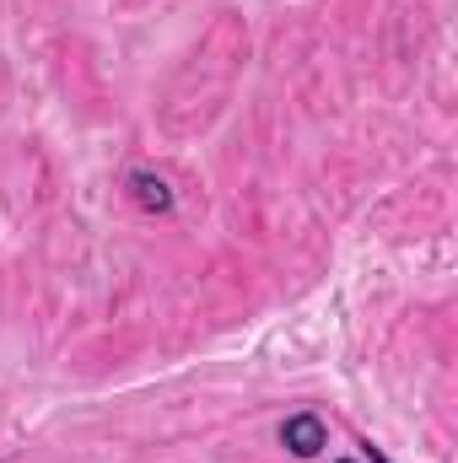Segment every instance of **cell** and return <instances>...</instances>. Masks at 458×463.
I'll return each mask as SVG.
<instances>
[{"label":"cell","mask_w":458,"mask_h":463,"mask_svg":"<svg viewBox=\"0 0 458 463\" xmlns=\"http://www.w3.org/2000/svg\"><path fill=\"white\" fill-rule=\"evenodd\" d=\"M281 448H286L291 458H319V453L329 448V426H324V415H313V410L286 415V420H281Z\"/></svg>","instance_id":"1"},{"label":"cell","mask_w":458,"mask_h":463,"mask_svg":"<svg viewBox=\"0 0 458 463\" xmlns=\"http://www.w3.org/2000/svg\"><path fill=\"white\" fill-rule=\"evenodd\" d=\"M129 194H135L140 211H157V216L173 211V189H167V178H157V173H146V167L129 173Z\"/></svg>","instance_id":"2"},{"label":"cell","mask_w":458,"mask_h":463,"mask_svg":"<svg viewBox=\"0 0 458 463\" xmlns=\"http://www.w3.org/2000/svg\"><path fill=\"white\" fill-rule=\"evenodd\" d=\"M361 448H367V463H388V453H383V448H372V442H361Z\"/></svg>","instance_id":"3"},{"label":"cell","mask_w":458,"mask_h":463,"mask_svg":"<svg viewBox=\"0 0 458 463\" xmlns=\"http://www.w3.org/2000/svg\"><path fill=\"white\" fill-rule=\"evenodd\" d=\"M335 463H356V458H335Z\"/></svg>","instance_id":"4"}]
</instances>
